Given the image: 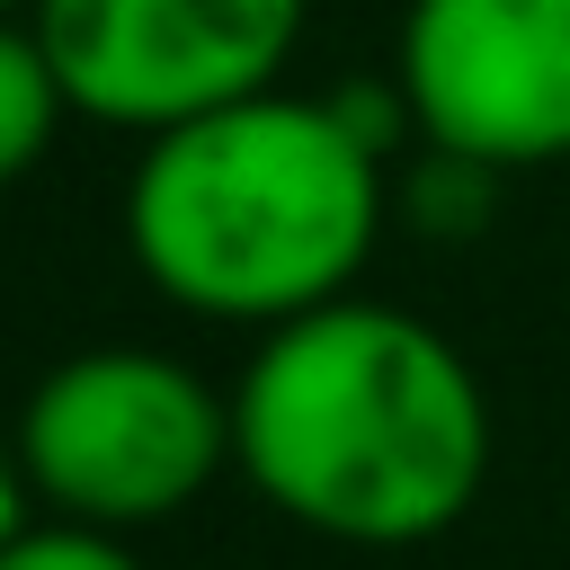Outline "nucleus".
<instances>
[{
    "label": "nucleus",
    "mask_w": 570,
    "mask_h": 570,
    "mask_svg": "<svg viewBox=\"0 0 570 570\" xmlns=\"http://www.w3.org/2000/svg\"><path fill=\"white\" fill-rule=\"evenodd\" d=\"M232 472L303 534L410 552L472 517L490 481V392L419 312L338 294L258 330L232 374Z\"/></svg>",
    "instance_id": "nucleus-1"
},
{
    "label": "nucleus",
    "mask_w": 570,
    "mask_h": 570,
    "mask_svg": "<svg viewBox=\"0 0 570 570\" xmlns=\"http://www.w3.org/2000/svg\"><path fill=\"white\" fill-rule=\"evenodd\" d=\"M392 223V151L338 107L258 89L240 107L142 134L125 178V249L142 285L205 321H303L356 294Z\"/></svg>",
    "instance_id": "nucleus-2"
},
{
    "label": "nucleus",
    "mask_w": 570,
    "mask_h": 570,
    "mask_svg": "<svg viewBox=\"0 0 570 570\" xmlns=\"http://www.w3.org/2000/svg\"><path fill=\"white\" fill-rule=\"evenodd\" d=\"M9 436L45 517L142 534L232 472V392L169 347H80L27 383Z\"/></svg>",
    "instance_id": "nucleus-3"
},
{
    "label": "nucleus",
    "mask_w": 570,
    "mask_h": 570,
    "mask_svg": "<svg viewBox=\"0 0 570 570\" xmlns=\"http://www.w3.org/2000/svg\"><path fill=\"white\" fill-rule=\"evenodd\" d=\"M71 116L107 134H169L285 80L312 0H36L27 9Z\"/></svg>",
    "instance_id": "nucleus-4"
},
{
    "label": "nucleus",
    "mask_w": 570,
    "mask_h": 570,
    "mask_svg": "<svg viewBox=\"0 0 570 570\" xmlns=\"http://www.w3.org/2000/svg\"><path fill=\"white\" fill-rule=\"evenodd\" d=\"M392 80L436 151L499 178L570 160V0H410Z\"/></svg>",
    "instance_id": "nucleus-5"
},
{
    "label": "nucleus",
    "mask_w": 570,
    "mask_h": 570,
    "mask_svg": "<svg viewBox=\"0 0 570 570\" xmlns=\"http://www.w3.org/2000/svg\"><path fill=\"white\" fill-rule=\"evenodd\" d=\"M71 116V89L36 36V18H0V187H18Z\"/></svg>",
    "instance_id": "nucleus-6"
},
{
    "label": "nucleus",
    "mask_w": 570,
    "mask_h": 570,
    "mask_svg": "<svg viewBox=\"0 0 570 570\" xmlns=\"http://www.w3.org/2000/svg\"><path fill=\"white\" fill-rule=\"evenodd\" d=\"M392 205L428 232V240H472L490 214H499V169L463 160V151H436V142H410V169L392 178Z\"/></svg>",
    "instance_id": "nucleus-7"
},
{
    "label": "nucleus",
    "mask_w": 570,
    "mask_h": 570,
    "mask_svg": "<svg viewBox=\"0 0 570 570\" xmlns=\"http://www.w3.org/2000/svg\"><path fill=\"white\" fill-rule=\"evenodd\" d=\"M0 570H142V552L107 525H71V517H45L27 525L18 543H0Z\"/></svg>",
    "instance_id": "nucleus-8"
},
{
    "label": "nucleus",
    "mask_w": 570,
    "mask_h": 570,
    "mask_svg": "<svg viewBox=\"0 0 570 570\" xmlns=\"http://www.w3.org/2000/svg\"><path fill=\"white\" fill-rule=\"evenodd\" d=\"M36 525V481L18 463V436H0V543H18Z\"/></svg>",
    "instance_id": "nucleus-9"
},
{
    "label": "nucleus",
    "mask_w": 570,
    "mask_h": 570,
    "mask_svg": "<svg viewBox=\"0 0 570 570\" xmlns=\"http://www.w3.org/2000/svg\"><path fill=\"white\" fill-rule=\"evenodd\" d=\"M27 9H36V0H0V18H27Z\"/></svg>",
    "instance_id": "nucleus-10"
}]
</instances>
